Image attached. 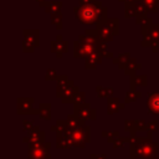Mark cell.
I'll list each match as a JSON object with an SVG mask.
<instances>
[{"label": "cell", "mask_w": 159, "mask_h": 159, "mask_svg": "<svg viewBox=\"0 0 159 159\" xmlns=\"http://www.w3.org/2000/svg\"><path fill=\"white\" fill-rule=\"evenodd\" d=\"M76 19L83 25H97L108 17V9L98 0L73 7Z\"/></svg>", "instance_id": "obj_1"}, {"label": "cell", "mask_w": 159, "mask_h": 159, "mask_svg": "<svg viewBox=\"0 0 159 159\" xmlns=\"http://www.w3.org/2000/svg\"><path fill=\"white\" fill-rule=\"evenodd\" d=\"M153 133L147 132V137H132L129 143L130 159H158V143L153 142Z\"/></svg>", "instance_id": "obj_2"}, {"label": "cell", "mask_w": 159, "mask_h": 159, "mask_svg": "<svg viewBox=\"0 0 159 159\" xmlns=\"http://www.w3.org/2000/svg\"><path fill=\"white\" fill-rule=\"evenodd\" d=\"M98 34L97 29H86L84 34L73 42V57L75 58H86L88 55L98 50Z\"/></svg>", "instance_id": "obj_3"}, {"label": "cell", "mask_w": 159, "mask_h": 159, "mask_svg": "<svg viewBox=\"0 0 159 159\" xmlns=\"http://www.w3.org/2000/svg\"><path fill=\"white\" fill-rule=\"evenodd\" d=\"M142 32V47H150L155 53L159 50V24H154L152 17H148L144 24L140 25Z\"/></svg>", "instance_id": "obj_4"}, {"label": "cell", "mask_w": 159, "mask_h": 159, "mask_svg": "<svg viewBox=\"0 0 159 159\" xmlns=\"http://www.w3.org/2000/svg\"><path fill=\"white\" fill-rule=\"evenodd\" d=\"M98 39L102 42H111L119 34V20L117 17H107L96 25Z\"/></svg>", "instance_id": "obj_5"}, {"label": "cell", "mask_w": 159, "mask_h": 159, "mask_svg": "<svg viewBox=\"0 0 159 159\" xmlns=\"http://www.w3.org/2000/svg\"><path fill=\"white\" fill-rule=\"evenodd\" d=\"M70 135L73 142V147L76 148H84L86 144L91 143V127L84 124L78 128L71 129Z\"/></svg>", "instance_id": "obj_6"}, {"label": "cell", "mask_w": 159, "mask_h": 159, "mask_svg": "<svg viewBox=\"0 0 159 159\" xmlns=\"http://www.w3.org/2000/svg\"><path fill=\"white\" fill-rule=\"evenodd\" d=\"M22 52L32 53L40 45V31L37 29H25L22 30Z\"/></svg>", "instance_id": "obj_7"}, {"label": "cell", "mask_w": 159, "mask_h": 159, "mask_svg": "<svg viewBox=\"0 0 159 159\" xmlns=\"http://www.w3.org/2000/svg\"><path fill=\"white\" fill-rule=\"evenodd\" d=\"M51 143L45 142L42 144H31L29 143V159H51Z\"/></svg>", "instance_id": "obj_8"}, {"label": "cell", "mask_w": 159, "mask_h": 159, "mask_svg": "<svg viewBox=\"0 0 159 159\" xmlns=\"http://www.w3.org/2000/svg\"><path fill=\"white\" fill-rule=\"evenodd\" d=\"M73 113H76L80 118L84 120H96L97 118V111L91 107L89 103L84 102L82 104H73Z\"/></svg>", "instance_id": "obj_9"}, {"label": "cell", "mask_w": 159, "mask_h": 159, "mask_svg": "<svg viewBox=\"0 0 159 159\" xmlns=\"http://www.w3.org/2000/svg\"><path fill=\"white\" fill-rule=\"evenodd\" d=\"M35 99L32 97H19L17 101H16V104H17V114H36L37 116V112L39 109L34 108L32 104H34Z\"/></svg>", "instance_id": "obj_10"}, {"label": "cell", "mask_w": 159, "mask_h": 159, "mask_svg": "<svg viewBox=\"0 0 159 159\" xmlns=\"http://www.w3.org/2000/svg\"><path fill=\"white\" fill-rule=\"evenodd\" d=\"M50 51L56 53V57L57 58H61L62 55L65 52L68 51V42L62 40V36L61 35H57L56 36V40H52L50 42Z\"/></svg>", "instance_id": "obj_11"}, {"label": "cell", "mask_w": 159, "mask_h": 159, "mask_svg": "<svg viewBox=\"0 0 159 159\" xmlns=\"http://www.w3.org/2000/svg\"><path fill=\"white\" fill-rule=\"evenodd\" d=\"M27 135H29V143L31 144H42L46 142V133L41 130L39 125H34L27 132Z\"/></svg>", "instance_id": "obj_12"}, {"label": "cell", "mask_w": 159, "mask_h": 159, "mask_svg": "<svg viewBox=\"0 0 159 159\" xmlns=\"http://www.w3.org/2000/svg\"><path fill=\"white\" fill-rule=\"evenodd\" d=\"M70 130L65 132V133H60V132L56 133V148L57 149H70L73 147V142L70 135Z\"/></svg>", "instance_id": "obj_13"}, {"label": "cell", "mask_w": 159, "mask_h": 159, "mask_svg": "<svg viewBox=\"0 0 159 159\" xmlns=\"http://www.w3.org/2000/svg\"><path fill=\"white\" fill-rule=\"evenodd\" d=\"M148 14H149V10L144 5V2L142 0H137L135 1V24L137 25L144 24L148 19Z\"/></svg>", "instance_id": "obj_14"}, {"label": "cell", "mask_w": 159, "mask_h": 159, "mask_svg": "<svg viewBox=\"0 0 159 159\" xmlns=\"http://www.w3.org/2000/svg\"><path fill=\"white\" fill-rule=\"evenodd\" d=\"M147 108H148V113L159 114V92L148 93Z\"/></svg>", "instance_id": "obj_15"}, {"label": "cell", "mask_w": 159, "mask_h": 159, "mask_svg": "<svg viewBox=\"0 0 159 159\" xmlns=\"http://www.w3.org/2000/svg\"><path fill=\"white\" fill-rule=\"evenodd\" d=\"M103 60V56L101 55V52L97 50L94 52H92L91 55H88L86 58H84V68L86 70H93L96 68Z\"/></svg>", "instance_id": "obj_16"}, {"label": "cell", "mask_w": 159, "mask_h": 159, "mask_svg": "<svg viewBox=\"0 0 159 159\" xmlns=\"http://www.w3.org/2000/svg\"><path fill=\"white\" fill-rule=\"evenodd\" d=\"M78 91H80V87H77L75 83L70 84V86L63 91V93L61 94V97H60L61 102H62L63 104L73 103V98H75V96H76V93H77Z\"/></svg>", "instance_id": "obj_17"}, {"label": "cell", "mask_w": 159, "mask_h": 159, "mask_svg": "<svg viewBox=\"0 0 159 159\" xmlns=\"http://www.w3.org/2000/svg\"><path fill=\"white\" fill-rule=\"evenodd\" d=\"M125 102H119L118 98L116 97H108L107 98V114H114L117 112H119L120 109H124L125 107Z\"/></svg>", "instance_id": "obj_18"}, {"label": "cell", "mask_w": 159, "mask_h": 159, "mask_svg": "<svg viewBox=\"0 0 159 159\" xmlns=\"http://www.w3.org/2000/svg\"><path fill=\"white\" fill-rule=\"evenodd\" d=\"M56 82H57V84H56V97H57V98L61 97V94L63 93V91H65L70 84L75 83L72 80L68 78L67 75H58Z\"/></svg>", "instance_id": "obj_19"}, {"label": "cell", "mask_w": 159, "mask_h": 159, "mask_svg": "<svg viewBox=\"0 0 159 159\" xmlns=\"http://www.w3.org/2000/svg\"><path fill=\"white\" fill-rule=\"evenodd\" d=\"M130 82V88L137 89L138 87H145L148 84V76L147 75H132L129 78Z\"/></svg>", "instance_id": "obj_20"}, {"label": "cell", "mask_w": 159, "mask_h": 159, "mask_svg": "<svg viewBox=\"0 0 159 159\" xmlns=\"http://www.w3.org/2000/svg\"><path fill=\"white\" fill-rule=\"evenodd\" d=\"M140 68H142V63H139L134 57H130V60L127 62V65H125V67L123 70H124V75L125 76H132Z\"/></svg>", "instance_id": "obj_21"}, {"label": "cell", "mask_w": 159, "mask_h": 159, "mask_svg": "<svg viewBox=\"0 0 159 159\" xmlns=\"http://www.w3.org/2000/svg\"><path fill=\"white\" fill-rule=\"evenodd\" d=\"M66 122H67L70 129H75V128H78V127H81V125H84V122H86V120L82 119V118H80L76 113H73V114H68V116H67Z\"/></svg>", "instance_id": "obj_22"}, {"label": "cell", "mask_w": 159, "mask_h": 159, "mask_svg": "<svg viewBox=\"0 0 159 159\" xmlns=\"http://www.w3.org/2000/svg\"><path fill=\"white\" fill-rule=\"evenodd\" d=\"M129 60H130V53H129V52H124V53H120V55H118V56H114V57L112 58V62H113L114 65H117L120 70H123Z\"/></svg>", "instance_id": "obj_23"}, {"label": "cell", "mask_w": 159, "mask_h": 159, "mask_svg": "<svg viewBox=\"0 0 159 159\" xmlns=\"http://www.w3.org/2000/svg\"><path fill=\"white\" fill-rule=\"evenodd\" d=\"M37 109H39L37 116H40L42 119L45 120L51 119V104L50 103H40Z\"/></svg>", "instance_id": "obj_24"}, {"label": "cell", "mask_w": 159, "mask_h": 159, "mask_svg": "<svg viewBox=\"0 0 159 159\" xmlns=\"http://www.w3.org/2000/svg\"><path fill=\"white\" fill-rule=\"evenodd\" d=\"M96 93L99 98H108V97H112L113 93H114V89L112 86H97L96 87Z\"/></svg>", "instance_id": "obj_25"}, {"label": "cell", "mask_w": 159, "mask_h": 159, "mask_svg": "<svg viewBox=\"0 0 159 159\" xmlns=\"http://www.w3.org/2000/svg\"><path fill=\"white\" fill-rule=\"evenodd\" d=\"M62 5L63 4L61 1H46L45 5H43V10L47 14H52V12H56V11H61Z\"/></svg>", "instance_id": "obj_26"}, {"label": "cell", "mask_w": 159, "mask_h": 159, "mask_svg": "<svg viewBox=\"0 0 159 159\" xmlns=\"http://www.w3.org/2000/svg\"><path fill=\"white\" fill-rule=\"evenodd\" d=\"M50 130L56 132V133H58V132H60V133H65V132H68V130H70V127H68V124H67L66 120H61V119H58V120L56 122V124L51 125Z\"/></svg>", "instance_id": "obj_27"}, {"label": "cell", "mask_w": 159, "mask_h": 159, "mask_svg": "<svg viewBox=\"0 0 159 159\" xmlns=\"http://www.w3.org/2000/svg\"><path fill=\"white\" fill-rule=\"evenodd\" d=\"M50 21L52 25H55L57 30H61L62 29V12L56 11V12L50 14Z\"/></svg>", "instance_id": "obj_28"}, {"label": "cell", "mask_w": 159, "mask_h": 159, "mask_svg": "<svg viewBox=\"0 0 159 159\" xmlns=\"http://www.w3.org/2000/svg\"><path fill=\"white\" fill-rule=\"evenodd\" d=\"M142 97V92L138 91V89H133L130 88L127 93H125V98H124V102L125 103H130V102H135L137 99H139Z\"/></svg>", "instance_id": "obj_29"}, {"label": "cell", "mask_w": 159, "mask_h": 159, "mask_svg": "<svg viewBox=\"0 0 159 159\" xmlns=\"http://www.w3.org/2000/svg\"><path fill=\"white\" fill-rule=\"evenodd\" d=\"M124 17H135V2H124Z\"/></svg>", "instance_id": "obj_30"}, {"label": "cell", "mask_w": 159, "mask_h": 159, "mask_svg": "<svg viewBox=\"0 0 159 159\" xmlns=\"http://www.w3.org/2000/svg\"><path fill=\"white\" fill-rule=\"evenodd\" d=\"M124 130L127 133H129L130 137H134L135 133H137V129H135V119H127V120H124Z\"/></svg>", "instance_id": "obj_31"}, {"label": "cell", "mask_w": 159, "mask_h": 159, "mask_svg": "<svg viewBox=\"0 0 159 159\" xmlns=\"http://www.w3.org/2000/svg\"><path fill=\"white\" fill-rule=\"evenodd\" d=\"M101 135H102L103 138H106V140H107L108 143L113 144V142L119 137V133H118L117 130H109V132H107V130H102Z\"/></svg>", "instance_id": "obj_32"}, {"label": "cell", "mask_w": 159, "mask_h": 159, "mask_svg": "<svg viewBox=\"0 0 159 159\" xmlns=\"http://www.w3.org/2000/svg\"><path fill=\"white\" fill-rule=\"evenodd\" d=\"M144 2V5L148 7L149 12L152 14H157L159 11V4H158V0H142Z\"/></svg>", "instance_id": "obj_33"}, {"label": "cell", "mask_w": 159, "mask_h": 159, "mask_svg": "<svg viewBox=\"0 0 159 159\" xmlns=\"http://www.w3.org/2000/svg\"><path fill=\"white\" fill-rule=\"evenodd\" d=\"M130 140H132V137H130V135H129V137H120V135H119V137L113 142L112 145H113L114 148H122L125 143H130Z\"/></svg>", "instance_id": "obj_34"}, {"label": "cell", "mask_w": 159, "mask_h": 159, "mask_svg": "<svg viewBox=\"0 0 159 159\" xmlns=\"http://www.w3.org/2000/svg\"><path fill=\"white\" fill-rule=\"evenodd\" d=\"M84 99H86V93L83 91H78L73 98V104H82L86 102Z\"/></svg>", "instance_id": "obj_35"}, {"label": "cell", "mask_w": 159, "mask_h": 159, "mask_svg": "<svg viewBox=\"0 0 159 159\" xmlns=\"http://www.w3.org/2000/svg\"><path fill=\"white\" fill-rule=\"evenodd\" d=\"M57 77H58V75H57L56 70L48 68L46 71V75H45V80L46 81H57Z\"/></svg>", "instance_id": "obj_36"}, {"label": "cell", "mask_w": 159, "mask_h": 159, "mask_svg": "<svg viewBox=\"0 0 159 159\" xmlns=\"http://www.w3.org/2000/svg\"><path fill=\"white\" fill-rule=\"evenodd\" d=\"M158 129H159V123H158V120H150V122L147 123V132L154 133V132H157Z\"/></svg>", "instance_id": "obj_37"}, {"label": "cell", "mask_w": 159, "mask_h": 159, "mask_svg": "<svg viewBox=\"0 0 159 159\" xmlns=\"http://www.w3.org/2000/svg\"><path fill=\"white\" fill-rule=\"evenodd\" d=\"M135 129H137V132L147 130V122L143 119H135Z\"/></svg>", "instance_id": "obj_38"}, {"label": "cell", "mask_w": 159, "mask_h": 159, "mask_svg": "<svg viewBox=\"0 0 159 159\" xmlns=\"http://www.w3.org/2000/svg\"><path fill=\"white\" fill-rule=\"evenodd\" d=\"M34 127V122L30 119H25V120H22V130L24 132H29L31 128Z\"/></svg>", "instance_id": "obj_39"}, {"label": "cell", "mask_w": 159, "mask_h": 159, "mask_svg": "<svg viewBox=\"0 0 159 159\" xmlns=\"http://www.w3.org/2000/svg\"><path fill=\"white\" fill-rule=\"evenodd\" d=\"M89 159H107V155L104 153H99V154H96V153H92L89 155Z\"/></svg>", "instance_id": "obj_40"}, {"label": "cell", "mask_w": 159, "mask_h": 159, "mask_svg": "<svg viewBox=\"0 0 159 159\" xmlns=\"http://www.w3.org/2000/svg\"><path fill=\"white\" fill-rule=\"evenodd\" d=\"M96 0H78V4L80 5H84V4H89V2H93Z\"/></svg>", "instance_id": "obj_41"}, {"label": "cell", "mask_w": 159, "mask_h": 159, "mask_svg": "<svg viewBox=\"0 0 159 159\" xmlns=\"http://www.w3.org/2000/svg\"><path fill=\"white\" fill-rule=\"evenodd\" d=\"M36 2L39 4V6H40V7H43V5H45L46 0H36Z\"/></svg>", "instance_id": "obj_42"}, {"label": "cell", "mask_w": 159, "mask_h": 159, "mask_svg": "<svg viewBox=\"0 0 159 159\" xmlns=\"http://www.w3.org/2000/svg\"><path fill=\"white\" fill-rule=\"evenodd\" d=\"M119 2H135L137 0H118Z\"/></svg>", "instance_id": "obj_43"}, {"label": "cell", "mask_w": 159, "mask_h": 159, "mask_svg": "<svg viewBox=\"0 0 159 159\" xmlns=\"http://www.w3.org/2000/svg\"><path fill=\"white\" fill-rule=\"evenodd\" d=\"M158 4H159V0H158Z\"/></svg>", "instance_id": "obj_44"}]
</instances>
